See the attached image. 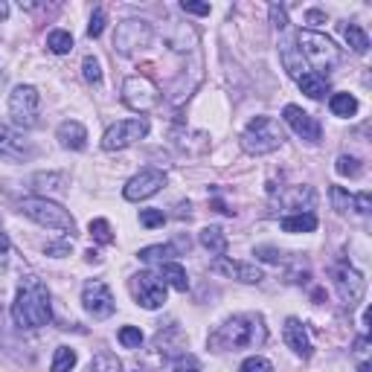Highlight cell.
Wrapping results in <instances>:
<instances>
[{
  "mask_svg": "<svg viewBox=\"0 0 372 372\" xmlns=\"http://www.w3.org/2000/svg\"><path fill=\"white\" fill-rule=\"evenodd\" d=\"M82 303H85V311H88L93 320H105V317H111L114 308H116L114 294H111V288H108L102 280L85 282V288H82Z\"/></svg>",
  "mask_w": 372,
  "mask_h": 372,
  "instance_id": "30bf717a",
  "label": "cell"
},
{
  "mask_svg": "<svg viewBox=\"0 0 372 372\" xmlns=\"http://www.w3.org/2000/svg\"><path fill=\"white\" fill-rule=\"evenodd\" d=\"M47 47L53 49L56 56H64V53H70V49H73V35L64 32V30H53V32L47 35Z\"/></svg>",
  "mask_w": 372,
  "mask_h": 372,
  "instance_id": "f1b7e54d",
  "label": "cell"
},
{
  "mask_svg": "<svg viewBox=\"0 0 372 372\" xmlns=\"http://www.w3.org/2000/svg\"><path fill=\"white\" fill-rule=\"evenodd\" d=\"M265 337H268V329L259 314H239V317H230L224 326H218L210 335V346L212 349H233L236 352V349L265 343Z\"/></svg>",
  "mask_w": 372,
  "mask_h": 372,
  "instance_id": "7a4b0ae2",
  "label": "cell"
},
{
  "mask_svg": "<svg viewBox=\"0 0 372 372\" xmlns=\"http://www.w3.org/2000/svg\"><path fill=\"white\" fill-rule=\"evenodd\" d=\"M280 227L285 233H314L317 230V215L314 212H296V215H285L280 221Z\"/></svg>",
  "mask_w": 372,
  "mask_h": 372,
  "instance_id": "ffe728a7",
  "label": "cell"
},
{
  "mask_svg": "<svg viewBox=\"0 0 372 372\" xmlns=\"http://www.w3.org/2000/svg\"><path fill=\"white\" fill-rule=\"evenodd\" d=\"M285 143V131L274 116H253L241 131V145L247 155H270Z\"/></svg>",
  "mask_w": 372,
  "mask_h": 372,
  "instance_id": "3957f363",
  "label": "cell"
},
{
  "mask_svg": "<svg viewBox=\"0 0 372 372\" xmlns=\"http://www.w3.org/2000/svg\"><path fill=\"white\" fill-rule=\"evenodd\" d=\"M102 30H105V12L102 9H93L90 23H88V35L90 38H99V35H102Z\"/></svg>",
  "mask_w": 372,
  "mask_h": 372,
  "instance_id": "f35d334b",
  "label": "cell"
},
{
  "mask_svg": "<svg viewBox=\"0 0 372 372\" xmlns=\"http://www.w3.org/2000/svg\"><path fill=\"white\" fill-rule=\"evenodd\" d=\"M181 9L184 12H189V15H210V4H181Z\"/></svg>",
  "mask_w": 372,
  "mask_h": 372,
  "instance_id": "ee69618b",
  "label": "cell"
},
{
  "mask_svg": "<svg viewBox=\"0 0 372 372\" xmlns=\"http://www.w3.org/2000/svg\"><path fill=\"white\" fill-rule=\"evenodd\" d=\"M172 256H178V247L175 244H155V247H143L140 259L143 262H172Z\"/></svg>",
  "mask_w": 372,
  "mask_h": 372,
  "instance_id": "484cf974",
  "label": "cell"
},
{
  "mask_svg": "<svg viewBox=\"0 0 372 372\" xmlns=\"http://www.w3.org/2000/svg\"><path fill=\"white\" fill-rule=\"evenodd\" d=\"M166 184V175L160 169H143L140 175H134L126 189H122V195L128 198V201H145V198H152L155 192H160V186Z\"/></svg>",
  "mask_w": 372,
  "mask_h": 372,
  "instance_id": "5bb4252c",
  "label": "cell"
},
{
  "mask_svg": "<svg viewBox=\"0 0 372 372\" xmlns=\"http://www.w3.org/2000/svg\"><path fill=\"white\" fill-rule=\"evenodd\" d=\"M20 212L27 215V218H32L35 224H41V227L59 230V233H70V236L76 233V221H73V215L64 207L47 201V198H23V201H20Z\"/></svg>",
  "mask_w": 372,
  "mask_h": 372,
  "instance_id": "5b68a950",
  "label": "cell"
},
{
  "mask_svg": "<svg viewBox=\"0 0 372 372\" xmlns=\"http://www.w3.org/2000/svg\"><path fill=\"white\" fill-rule=\"evenodd\" d=\"M12 317L20 329H41L53 320L49 308V291L38 277H23L12 303Z\"/></svg>",
  "mask_w": 372,
  "mask_h": 372,
  "instance_id": "6da1fadb",
  "label": "cell"
},
{
  "mask_svg": "<svg viewBox=\"0 0 372 372\" xmlns=\"http://www.w3.org/2000/svg\"><path fill=\"white\" fill-rule=\"evenodd\" d=\"M131 291L137 296V303L143 308H148V311H155V308H160L166 303V282L160 277H155V274H148V270H143V274H137L131 280Z\"/></svg>",
  "mask_w": 372,
  "mask_h": 372,
  "instance_id": "8fae6325",
  "label": "cell"
},
{
  "mask_svg": "<svg viewBox=\"0 0 372 372\" xmlns=\"http://www.w3.org/2000/svg\"><path fill=\"white\" fill-rule=\"evenodd\" d=\"M9 247H12V241H9V236H6V233H0V256H4V253L9 251Z\"/></svg>",
  "mask_w": 372,
  "mask_h": 372,
  "instance_id": "7dc6e473",
  "label": "cell"
},
{
  "mask_svg": "<svg viewBox=\"0 0 372 372\" xmlns=\"http://www.w3.org/2000/svg\"><path fill=\"white\" fill-rule=\"evenodd\" d=\"M88 230H90L93 241H99V244H111V241H114V236H111V224H108L105 218H93Z\"/></svg>",
  "mask_w": 372,
  "mask_h": 372,
  "instance_id": "d6a6232c",
  "label": "cell"
},
{
  "mask_svg": "<svg viewBox=\"0 0 372 372\" xmlns=\"http://www.w3.org/2000/svg\"><path fill=\"white\" fill-rule=\"evenodd\" d=\"M82 73H85V79H88L90 85H99V82H102V67H99V59H96V56H85Z\"/></svg>",
  "mask_w": 372,
  "mask_h": 372,
  "instance_id": "836d02e7",
  "label": "cell"
},
{
  "mask_svg": "<svg viewBox=\"0 0 372 372\" xmlns=\"http://www.w3.org/2000/svg\"><path fill=\"white\" fill-rule=\"evenodd\" d=\"M280 201L288 210H300L303 212V207H306V212H308V207H314V189L311 186H294L288 195L280 198Z\"/></svg>",
  "mask_w": 372,
  "mask_h": 372,
  "instance_id": "7402d4cb",
  "label": "cell"
},
{
  "mask_svg": "<svg viewBox=\"0 0 372 372\" xmlns=\"http://www.w3.org/2000/svg\"><path fill=\"white\" fill-rule=\"evenodd\" d=\"M119 343L126 346V349H140V343H143V332L134 329V326H122L119 329Z\"/></svg>",
  "mask_w": 372,
  "mask_h": 372,
  "instance_id": "e575fe53",
  "label": "cell"
},
{
  "mask_svg": "<svg viewBox=\"0 0 372 372\" xmlns=\"http://www.w3.org/2000/svg\"><path fill=\"white\" fill-rule=\"evenodd\" d=\"M239 372H274V364H270L268 358L253 355V358H247V361L239 366Z\"/></svg>",
  "mask_w": 372,
  "mask_h": 372,
  "instance_id": "d590c367",
  "label": "cell"
},
{
  "mask_svg": "<svg viewBox=\"0 0 372 372\" xmlns=\"http://www.w3.org/2000/svg\"><path fill=\"white\" fill-rule=\"evenodd\" d=\"M256 256L265 262H282V253L274 251V247H256Z\"/></svg>",
  "mask_w": 372,
  "mask_h": 372,
  "instance_id": "b9f144b4",
  "label": "cell"
},
{
  "mask_svg": "<svg viewBox=\"0 0 372 372\" xmlns=\"http://www.w3.org/2000/svg\"><path fill=\"white\" fill-rule=\"evenodd\" d=\"M6 18H9V6L0 0V20H6Z\"/></svg>",
  "mask_w": 372,
  "mask_h": 372,
  "instance_id": "c3c4849f",
  "label": "cell"
},
{
  "mask_svg": "<svg viewBox=\"0 0 372 372\" xmlns=\"http://www.w3.org/2000/svg\"><path fill=\"white\" fill-rule=\"evenodd\" d=\"M41 111V96L32 85H18L9 96V114L18 128H35Z\"/></svg>",
  "mask_w": 372,
  "mask_h": 372,
  "instance_id": "8992f818",
  "label": "cell"
},
{
  "mask_svg": "<svg viewBox=\"0 0 372 372\" xmlns=\"http://www.w3.org/2000/svg\"><path fill=\"white\" fill-rule=\"evenodd\" d=\"M369 207H372V198H369V192H361L358 198H355V212H361V215H366L369 212Z\"/></svg>",
  "mask_w": 372,
  "mask_h": 372,
  "instance_id": "7bdbcfd3",
  "label": "cell"
},
{
  "mask_svg": "<svg viewBox=\"0 0 372 372\" xmlns=\"http://www.w3.org/2000/svg\"><path fill=\"white\" fill-rule=\"evenodd\" d=\"M306 20L311 23V27H320V23H326L329 18H326V12H320V9H311V12H306Z\"/></svg>",
  "mask_w": 372,
  "mask_h": 372,
  "instance_id": "f6af8a7d",
  "label": "cell"
},
{
  "mask_svg": "<svg viewBox=\"0 0 372 372\" xmlns=\"http://www.w3.org/2000/svg\"><path fill=\"white\" fill-rule=\"evenodd\" d=\"M175 372H201V366H198V361L192 355H184L178 364H175Z\"/></svg>",
  "mask_w": 372,
  "mask_h": 372,
  "instance_id": "60d3db41",
  "label": "cell"
},
{
  "mask_svg": "<svg viewBox=\"0 0 372 372\" xmlns=\"http://www.w3.org/2000/svg\"><path fill=\"white\" fill-rule=\"evenodd\" d=\"M343 38H346V44L352 47V53H358V56H364L369 49V35L358 27V23H349V27L343 30Z\"/></svg>",
  "mask_w": 372,
  "mask_h": 372,
  "instance_id": "4316f807",
  "label": "cell"
},
{
  "mask_svg": "<svg viewBox=\"0 0 372 372\" xmlns=\"http://www.w3.org/2000/svg\"><path fill=\"white\" fill-rule=\"evenodd\" d=\"M358 372H372V366H369V364H366V361H364V364H361V366H358Z\"/></svg>",
  "mask_w": 372,
  "mask_h": 372,
  "instance_id": "f907efd6",
  "label": "cell"
},
{
  "mask_svg": "<svg viewBox=\"0 0 372 372\" xmlns=\"http://www.w3.org/2000/svg\"><path fill=\"white\" fill-rule=\"evenodd\" d=\"M329 111L335 114V116H355L358 114V99L352 96V93H332V99H329Z\"/></svg>",
  "mask_w": 372,
  "mask_h": 372,
  "instance_id": "d4e9b609",
  "label": "cell"
},
{
  "mask_svg": "<svg viewBox=\"0 0 372 372\" xmlns=\"http://www.w3.org/2000/svg\"><path fill=\"white\" fill-rule=\"evenodd\" d=\"M35 155V148L23 140L18 131H12L9 126L0 122V157L6 160H30Z\"/></svg>",
  "mask_w": 372,
  "mask_h": 372,
  "instance_id": "2e32d148",
  "label": "cell"
},
{
  "mask_svg": "<svg viewBox=\"0 0 372 372\" xmlns=\"http://www.w3.org/2000/svg\"><path fill=\"white\" fill-rule=\"evenodd\" d=\"M73 366H76V349H70V346H59L49 372H70Z\"/></svg>",
  "mask_w": 372,
  "mask_h": 372,
  "instance_id": "f546056e",
  "label": "cell"
},
{
  "mask_svg": "<svg viewBox=\"0 0 372 372\" xmlns=\"http://www.w3.org/2000/svg\"><path fill=\"white\" fill-rule=\"evenodd\" d=\"M122 102H126L131 111H137V114H148V111L157 108L160 93H157V88H155L152 79L128 76L126 82H122Z\"/></svg>",
  "mask_w": 372,
  "mask_h": 372,
  "instance_id": "52a82bcc",
  "label": "cell"
},
{
  "mask_svg": "<svg viewBox=\"0 0 372 372\" xmlns=\"http://www.w3.org/2000/svg\"><path fill=\"white\" fill-rule=\"evenodd\" d=\"M160 280L166 285H172L175 291H186L189 288V277H186V270L178 262H163L160 265Z\"/></svg>",
  "mask_w": 372,
  "mask_h": 372,
  "instance_id": "603a6c76",
  "label": "cell"
},
{
  "mask_svg": "<svg viewBox=\"0 0 372 372\" xmlns=\"http://www.w3.org/2000/svg\"><path fill=\"white\" fill-rule=\"evenodd\" d=\"M270 23H274V27L280 30V32H285L288 30V15H285V9L282 6H270Z\"/></svg>",
  "mask_w": 372,
  "mask_h": 372,
  "instance_id": "ab89813d",
  "label": "cell"
},
{
  "mask_svg": "<svg viewBox=\"0 0 372 372\" xmlns=\"http://www.w3.org/2000/svg\"><path fill=\"white\" fill-rule=\"evenodd\" d=\"M56 137L64 148H73V152H82V148L88 145V131H85V126L79 119H64L59 126V131H56Z\"/></svg>",
  "mask_w": 372,
  "mask_h": 372,
  "instance_id": "ac0fdd59",
  "label": "cell"
},
{
  "mask_svg": "<svg viewBox=\"0 0 372 372\" xmlns=\"http://www.w3.org/2000/svg\"><path fill=\"white\" fill-rule=\"evenodd\" d=\"M296 44H300V56H306V61L320 73V70H335L340 64V49L335 47L332 38H326L323 32L314 30H300L296 32Z\"/></svg>",
  "mask_w": 372,
  "mask_h": 372,
  "instance_id": "277c9868",
  "label": "cell"
},
{
  "mask_svg": "<svg viewBox=\"0 0 372 372\" xmlns=\"http://www.w3.org/2000/svg\"><path fill=\"white\" fill-rule=\"evenodd\" d=\"M282 116H285L288 126L294 128L296 137H303L306 143H320V122L311 114H306L303 108H296V105H285Z\"/></svg>",
  "mask_w": 372,
  "mask_h": 372,
  "instance_id": "9a60e30c",
  "label": "cell"
},
{
  "mask_svg": "<svg viewBox=\"0 0 372 372\" xmlns=\"http://www.w3.org/2000/svg\"><path fill=\"white\" fill-rule=\"evenodd\" d=\"M163 221H166L163 210H143L140 212V224L148 227V230H152V227H163Z\"/></svg>",
  "mask_w": 372,
  "mask_h": 372,
  "instance_id": "74e56055",
  "label": "cell"
},
{
  "mask_svg": "<svg viewBox=\"0 0 372 372\" xmlns=\"http://www.w3.org/2000/svg\"><path fill=\"white\" fill-rule=\"evenodd\" d=\"M201 244L212 256H224L227 253V236H224L221 227H204L201 230Z\"/></svg>",
  "mask_w": 372,
  "mask_h": 372,
  "instance_id": "cb8c5ba5",
  "label": "cell"
},
{
  "mask_svg": "<svg viewBox=\"0 0 372 372\" xmlns=\"http://www.w3.org/2000/svg\"><path fill=\"white\" fill-rule=\"evenodd\" d=\"M148 134V119L145 116H134V119H119L105 131L102 137V148L105 152H119V148H128L137 140H143Z\"/></svg>",
  "mask_w": 372,
  "mask_h": 372,
  "instance_id": "9c48e42d",
  "label": "cell"
},
{
  "mask_svg": "<svg viewBox=\"0 0 372 372\" xmlns=\"http://www.w3.org/2000/svg\"><path fill=\"white\" fill-rule=\"evenodd\" d=\"M280 56H282V64H285V70L291 73L294 79H300L303 73H306V61H303V56H300V49H296L291 41H282V47H280Z\"/></svg>",
  "mask_w": 372,
  "mask_h": 372,
  "instance_id": "44dd1931",
  "label": "cell"
},
{
  "mask_svg": "<svg viewBox=\"0 0 372 372\" xmlns=\"http://www.w3.org/2000/svg\"><path fill=\"white\" fill-rule=\"evenodd\" d=\"M85 256H88V262H99V253H96V251H88Z\"/></svg>",
  "mask_w": 372,
  "mask_h": 372,
  "instance_id": "681fc988",
  "label": "cell"
},
{
  "mask_svg": "<svg viewBox=\"0 0 372 372\" xmlns=\"http://www.w3.org/2000/svg\"><path fill=\"white\" fill-rule=\"evenodd\" d=\"M148 41H152V23L143 20V18L122 20L116 27V32H114V49L122 56H131L134 49L148 47Z\"/></svg>",
  "mask_w": 372,
  "mask_h": 372,
  "instance_id": "ba28073f",
  "label": "cell"
},
{
  "mask_svg": "<svg viewBox=\"0 0 372 372\" xmlns=\"http://www.w3.org/2000/svg\"><path fill=\"white\" fill-rule=\"evenodd\" d=\"M332 280H335V288H337V294H340L343 306L352 308V306L361 303V296H364V291H366V282H364V277L358 274L352 265H337V268L332 270Z\"/></svg>",
  "mask_w": 372,
  "mask_h": 372,
  "instance_id": "7c38bea8",
  "label": "cell"
},
{
  "mask_svg": "<svg viewBox=\"0 0 372 372\" xmlns=\"http://www.w3.org/2000/svg\"><path fill=\"white\" fill-rule=\"evenodd\" d=\"M212 274L218 277H227V280H236V282H244V285H259L265 280V274L256 268V265H247V262H233V259H224L218 256L212 265H210Z\"/></svg>",
  "mask_w": 372,
  "mask_h": 372,
  "instance_id": "4fadbf2b",
  "label": "cell"
},
{
  "mask_svg": "<svg viewBox=\"0 0 372 372\" xmlns=\"http://www.w3.org/2000/svg\"><path fill=\"white\" fill-rule=\"evenodd\" d=\"M61 184H64V175H35V189L41 192H56L61 189Z\"/></svg>",
  "mask_w": 372,
  "mask_h": 372,
  "instance_id": "8d00e7d4",
  "label": "cell"
},
{
  "mask_svg": "<svg viewBox=\"0 0 372 372\" xmlns=\"http://www.w3.org/2000/svg\"><path fill=\"white\" fill-rule=\"evenodd\" d=\"M335 169H337V175H343V178H358L361 175V160L352 157V155H340Z\"/></svg>",
  "mask_w": 372,
  "mask_h": 372,
  "instance_id": "1f68e13d",
  "label": "cell"
},
{
  "mask_svg": "<svg viewBox=\"0 0 372 372\" xmlns=\"http://www.w3.org/2000/svg\"><path fill=\"white\" fill-rule=\"evenodd\" d=\"M296 82H300V90L308 99H323L329 93V79L323 76V73H303Z\"/></svg>",
  "mask_w": 372,
  "mask_h": 372,
  "instance_id": "d6986e66",
  "label": "cell"
},
{
  "mask_svg": "<svg viewBox=\"0 0 372 372\" xmlns=\"http://www.w3.org/2000/svg\"><path fill=\"white\" fill-rule=\"evenodd\" d=\"M70 251V239L61 241V244H47V253H56V256H64Z\"/></svg>",
  "mask_w": 372,
  "mask_h": 372,
  "instance_id": "bcb514c9",
  "label": "cell"
},
{
  "mask_svg": "<svg viewBox=\"0 0 372 372\" xmlns=\"http://www.w3.org/2000/svg\"><path fill=\"white\" fill-rule=\"evenodd\" d=\"M119 369H122V364H119L116 355H111V352H99V355L88 364L85 372H119Z\"/></svg>",
  "mask_w": 372,
  "mask_h": 372,
  "instance_id": "83f0119b",
  "label": "cell"
},
{
  "mask_svg": "<svg viewBox=\"0 0 372 372\" xmlns=\"http://www.w3.org/2000/svg\"><path fill=\"white\" fill-rule=\"evenodd\" d=\"M329 198H332V207H335L337 212H349V210L355 207V195H349L343 186H332V189H329Z\"/></svg>",
  "mask_w": 372,
  "mask_h": 372,
  "instance_id": "4dcf8cb0",
  "label": "cell"
},
{
  "mask_svg": "<svg viewBox=\"0 0 372 372\" xmlns=\"http://www.w3.org/2000/svg\"><path fill=\"white\" fill-rule=\"evenodd\" d=\"M282 335H285L288 349H294L300 358H308V355H311V340H308V332H306V326H303L296 317H288V320H285Z\"/></svg>",
  "mask_w": 372,
  "mask_h": 372,
  "instance_id": "e0dca14e",
  "label": "cell"
}]
</instances>
